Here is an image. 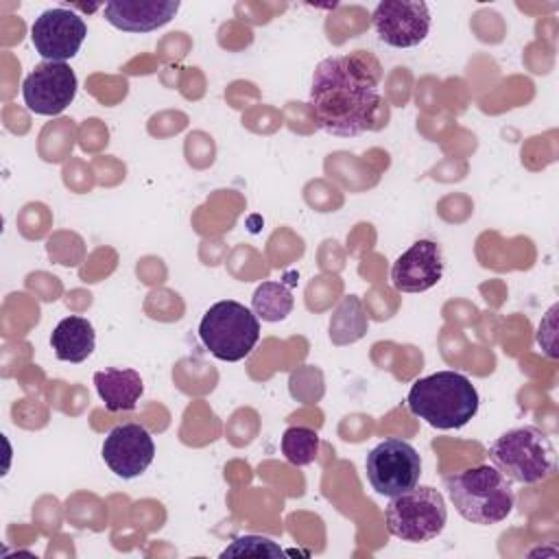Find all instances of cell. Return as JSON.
I'll use <instances>...</instances> for the list:
<instances>
[{"instance_id": "8fae6325", "label": "cell", "mask_w": 559, "mask_h": 559, "mask_svg": "<svg viewBox=\"0 0 559 559\" xmlns=\"http://www.w3.org/2000/svg\"><path fill=\"white\" fill-rule=\"evenodd\" d=\"M103 461L120 478H135L146 472L155 456V443L151 432L135 424L114 426L103 441Z\"/></svg>"}, {"instance_id": "ac0fdd59", "label": "cell", "mask_w": 559, "mask_h": 559, "mask_svg": "<svg viewBox=\"0 0 559 559\" xmlns=\"http://www.w3.org/2000/svg\"><path fill=\"white\" fill-rule=\"evenodd\" d=\"M319 445L321 437L317 435V430L306 426H290L282 435V454L290 465L297 467L310 465L319 454Z\"/></svg>"}, {"instance_id": "277c9868", "label": "cell", "mask_w": 559, "mask_h": 559, "mask_svg": "<svg viewBox=\"0 0 559 559\" xmlns=\"http://www.w3.org/2000/svg\"><path fill=\"white\" fill-rule=\"evenodd\" d=\"M491 465L509 480L535 485L557 472V454L548 435L535 426H520L502 432L489 445Z\"/></svg>"}, {"instance_id": "ba28073f", "label": "cell", "mask_w": 559, "mask_h": 559, "mask_svg": "<svg viewBox=\"0 0 559 559\" xmlns=\"http://www.w3.org/2000/svg\"><path fill=\"white\" fill-rule=\"evenodd\" d=\"M87 37L85 20L72 9L55 7L39 13L31 26V41L44 61L66 63Z\"/></svg>"}, {"instance_id": "6da1fadb", "label": "cell", "mask_w": 559, "mask_h": 559, "mask_svg": "<svg viewBox=\"0 0 559 559\" xmlns=\"http://www.w3.org/2000/svg\"><path fill=\"white\" fill-rule=\"evenodd\" d=\"M382 68L365 50L319 61L310 85V111L319 129L336 138H356L386 124V103L378 90Z\"/></svg>"}, {"instance_id": "30bf717a", "label": "cell", "mask_w": 559, "mask_h": 559, "mask_svg": "<svg viewBox=\"0 0 559 559\" xmlns=\"http://www.w3.org/2000/svg\"><path fill=\"white\" fill-rule=\"evenodd\" d=\"M373 28L380 41L393 48H413L430 31V11L426 2L384 0L373 9Z\"/></svg>"}, {"instance_id": "8992f818", "label": "cell", "mask_w": 559, "mask_h": 559, "mask_svg": "<svg viewBox=\"0 0 559 559\" xmlns=\"http://www.w3.org/2000/svg\"><path fill=\"white\" fill-rule=\"evenodd\" d=\"M386 528L393 537L411 544L435 539L448 520L443 493L428 485H415L408 491L391 496L384 509Z\"/></svg>"}, {"instance_id": "52a82bcc", "label": "cell", "mask_w": 559, "mask_h": 559, "mask_svg": "<svg viewBox=\"0 0 559 559\" xmlns=\"http://www.w3.org/2000/svg\"><path fill=\"white\" fill-rule=\"evenodd\" d=\"M365 472L373 491L391 498L419 483L421 459L408 441L384 439L367 454Z\"/></svg>"}, {"instance_id": "7a4b0ae2", "label": "cell", "mask_w": 559, "mask_h": 559, "mask_svg": "<svg viewBox=\"0 0 559 559\" xmlns=\"http://www.w3.org/2000/svg\"><path fill=\"white\" fill-rule=\"evenodd\" d=\"M478 391L472 380L459 371H437L413 382L408 411L437 430H456L469 424L478 413Z\"/></svg>"}, {"instance_id": "2e32d148", "label": "cell", "mask_w": 559, "mask_h": 559, "mask_svg": "<svg viewBox=\"0 0 559 559\" xmlns=\"http://www.w3.org/2000/svg\"><path fill=\"white\" fill-rule=\"evenodd\" d=\"M367 314L362 301L356 295H347L336 306L330 319V338L334 345H347L358 341L367 332Z\"/></svg>"}, {"instance_id": "9a60e30c", "label": "cell", "mask_w": 559, "mask_h": 559, "mask_svg": "<svg viewBox=\"0 0 559 559\" xmlns=\"http://www.w3.org/2000/svg\"><path fill=\"white\" fill-rule=\"evenodd\" d=\"M50 345L59 360L83 362L92 356L96 345L94 325L85 317L70 314L55 325L50 334Z\"/></svg>"}, {"instance_id": "5bb4252c", "label": "cell", "mask_w": 559, "mask_h": 559, "mask_svg": "<svg viewBox=\"0 0 559 559\" xmlns=\"http://www.w3.org/2000/svg\"><path fill=\"white\" fill-rule=\"evenodd\" d=\"M94 384L109 413L133 411L144 393L142 376L129 367H109L96 371Z\"/></svg>"}, {"instance_id": "d6986e66", "label": "cell", "mask_w": 559, "mask_h": 559, "mask_svg": "<svg viewBox=\"0 0 559 559\" xmlns=\"http://www.w3.org/2000/svg\"><path fill=\"white\" fill-rule=\"evenodd\" d=\"M231 555H282V548L269 537L245 535L234 539V544L221 552V557H231Z\"/></svg>"}, {"instance_id": "e0dca14e", "label": "cell", "mask_w": 559, "mask_h": 559, "mask_svg": "<svg viewBox=\"0 0 559 559\" xmlns=\"http://www.w3.org/2000/svg\"><path fill=\"white\" fill-rule=\"evenodd\" d=\"M293 306L295 297L282 282H262L251 297L253 314L266 323L284 321L293 312Z\"/></svg>"}, {"instance_id": "4fadbf2b", "label": "cell", "mask_w": 559, "mask_h": 559, "mask_svg": "<svg viewBox=\"0 0 559 559\" xmlns=\"http://www.w3.org/2000/svg\"><path fill=\"white\" fill-rule=\"evenodd\" d=\"M179 7V0H114L105 4V20L124 33H148L168 24Z\"/></svg>"}, {"instance_id": "9c48e42d", "label": "cell", "mask_w": 559, "mask_h": 559, "mask_svg": "<svg viewBox=\"0 0 559 559\" xmlns=\"http://www.w3.org/2000/svg\"><path fill=\"white\" fill-rule=\"evenodd\" d=\"M76 74L68 63L41 61L22 83V98L33 114L57 116L76 96Z\"/></svg>"}, {"instance_id": "7c38bea8", "label": "cell", "mask_w": 559, "mask_h": 559, "mask_svg": "<svg viewBox=\"0 0 559 559\" xmlns=\"http://www.w3.org/2000/svg\"><path fill=\"white\" fill-rule=\"evenodd\" d=\"M443 277V255L435 240H415L391 266V284L400 293H424Z\"/></svg>"}, {"instance_id": "3957f363", "label": "cell", "mask_w": 559, "mask_h": 559, "mask_svg": "<svg viewBox=\"0 0 559 559\" xmlns=\"http://www.w3.org/2000/svg\"><path fill=\"white\" fill-rule=\"evenodd\" d=\"M443 485L459 515L472 524H498L509 518L515 504L509 478L493 465L454 472L443 478Z\"/></svg>"}, {"instance_id": "5b68a950", "label": "cell", "mask_w": 559, "mask_h": 559, "mask_svg": "<svg viewBox=\"0 0 559 559\" xmlns=\"http://www.w3.org/2000/svg\"><path fill=\"white\" fill-rule=\"evenodd\" d=\"M199 336L212 356L238 362L247 358L260 341V319L247 306L223 299L205 310L199 323Z\"/></svg>"}]
</instances>
